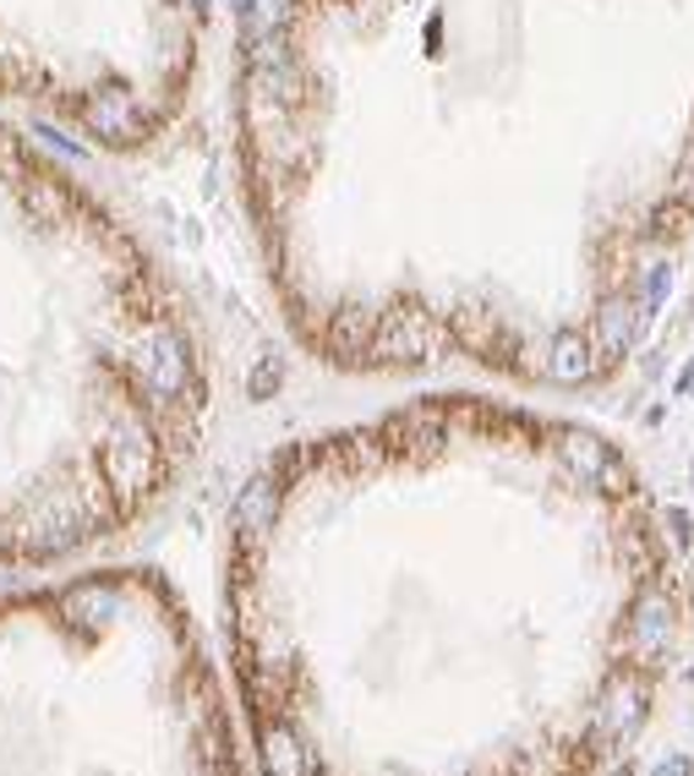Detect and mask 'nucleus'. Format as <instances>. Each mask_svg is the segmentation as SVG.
Wrapping results in <instances>:
<instances>
[{
	"mask_svg": "<svg viewBox=\"0 0 694 776\" xmlns=\"http://www.w3.org/2000/svg\"><path fill=\"white\" fill-rule=\"evenodd\" d=\"M214 28L219 0H0V105L137 154L192 105Z\"/></svg>",
	"mask_w": 694,
	"mask_h": 776,
	"instance_id": "20e7f679",
	"label": "nucleus"
},
{
	"mask_svg": "<svg viewBox=\"0 0 694 776\" xmlns=\"http://www.w3.org/2000/svg\"><path fill=\"white\" fill-rule=\"evenodd\" d=\"M0 776H252L203 629L154 569L0 585Z\"/></svg>",
	"mask_w": 694,
	"mask_h": 776,
	"instance_id": "7ed1b4c3",
	"label": "nucleus"
},
{
	"mask_svg": "<svg viewBox=\"0 0 694 776\" xmlns=\"http://www.w3.org/2000/svg\"><path fill=\"white\" fill-rule=\"evenodd\" d=\"M503 411L416 400L268 454L224 520V656L257 776H585L650 678L525 662L531 613L482 596V482Z\"/></svg>",
	"mask_w": 694,
	"mask_h": 776,
	"instance_id": "f257e3e1",
	"label": "nucleus"
},
{
	"mask_svg": "<svg viewBox=\"0 0 694 776\" xmlns=\"http://www.w3.org/2000/svg\"><path fill=\"white\" fill-rule=\"evenodd\" d=\"M208 422V344L170 268L0 116V569H61L154 520Z\"/></svg>",
	"mask_w": 694,
	"mask_h": 776,
	"instance_id": "f03ea898",
	"label": "nucleus"
}]
</instances>
